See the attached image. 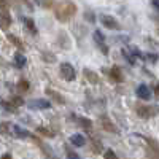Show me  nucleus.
<instances>
[{"label":"nucleus","instance_id":"6","mask_svg":"<svg viewBox=\"0 0 159 159\" xmlns=\"http://www.w3.org/2000/svg\"><path fill=\"white\" fill-rule=\"evenodd\" d=\"M157 110H159V108H156V107H148V105H139V107H137V115H139L140 118H143V119H148V118L154 116Z\"/></svg>","mask_w":159,"mask_h":159},{"label":"nucleus","instance_id":"31","mask_svg":"<svg viewBox=\"0 0 159 159\" xmlns=\"http://www.w3.org/2000/svg\"><path fill=\"white\" fill-rule=\"evenodd\" d=\"M123 56H124V57H126V59L129 61V64H132V65L135 64V59L132 57V56H129V54H127V51H124V49H123Z\"/></svg>","mask_w":159,"mask_h":159},{"label":"nucleus","instance_id":"5","mask_svg":"<svg viewBox=\"0 0 159 159\" xmlns=\"http://www.w3.org/2000/svg\"><path fill=\"white\" fill-rule=\"evenodd\" d=\"M27 105H29L30 110H48V108H51V102L46 100V99H34Z\"/></svg>","mask_w":159,"mask_h":159},{"label":"nucleus","instance_id":"16","mask_svg":"<svg viewBox=\"0 0 159 159\" xmlns=\"http://www.w3.org/2000/svg\"><path fill=\"white\" fill-rule=\"evenodd\" d=\"M76 123H78L80 127H83L84 130H91L92 129V121H91V119H88V118H84V116L76 118Z\"/></svg>","mask_w":159,"mask_h":159},{"label":"nucleus","instance_id":"24","mask_svg":"<svg viewBox=\"0 0 159 159\" xmlns=\"http://www.w3.org/2000/svg\"><path fill=\"white\" fill-rule=\"evenodd\" d=\"M103 157H105V159H119L111 148H107V150L103 151Z\"/></svg>","mask_w":159,"mask_h":159},{"label":"nucleus","instance_id":"8","mask_svg":"<svg viewBox=\"0 0 159 159\" xmlns=\"http://www.w3.org/2000/svg\"><path fill=\"white\" fill-rule=\"evenodd\" d=\"M94 42H96L97 46L100 48L102 54L107 56V54H108V46L105 45V37H103V34H102L100 30H94Z\"/></svg>","mask_w":159,"mask_h":159},{"label":"nucleus","instance_id":"13","mask_svg":"<svg viewBox=\"0 0 159 159\" xmlns=\"http://www.w3.org/2000/svg\"><path fill=\"white\" fill-rule=\"evenodd\" d=\"M100 124H102V127H103L105 130L111 132V134H118V129H116V126L110 121V119H108L107 116H102V118H100Z\"/></svg>","mask_w":159,"mask_h":159},{"label":"nucleus","instance_id":"3","mask_svg":"<svg viewBox=\"0 0 159 159\" xmlns=\"http://www.w3.org/2000/svg\"><path fill=\"white\" fill-rule=\"evenodd\" d=\"M100 22H102V25L105 29H110V30H119V29H121L119 22L113 16H110V15H102L100 16Z\"/></svg>","mask_w":159,"mask_h":159},{"label":"nucleus","instance_id":"26","mask_svg":"<svg viewBox=\"0 0 159 159\" xmlns=\"http://www.w3.org/2000/svg\"><path fill=\"white\" fill-rule=\"evenodd\" d=\"M65 156H67V159H80V156H78L73 150H70V148H67V147H65Z\"/></svg>","mask_w":159,"mask_h":159},{"label":"nucleus","instance_id":"11","mask_svg":"<svg viewBox=\"0 0 159 159\" xmlns=\"http://www.w3.org/2000/svg\"><path fill=\"white\" fill-rule=\"evenodd\" d=\"M83 75L86 76V80H88L91 84H99V83H100V78H99V75H97L94 70L84 69V70H83Z\"/></svg>","mask_w":159,"mask_h":159},{"label":"nucleus","instance_id":"25","mask_svg":"<svg viewBox=\"0 0 159 159\" xmlns=\"http://www.w3.org/2000/svg\"><path fill=\"white\" fill-rule=\"evenodd\" d=\"M10 102H11L13 107H22V105H24V100H22L21 97H16V96H13V97L10 99Z\"/></svg>","mask_w":159,"mask_h":159},{"label":"nucleus","instance_id":"20","mask_svg":"<svg viewBox=\"0 0 159 159\" xmlns=\"http://www.w3.org/2000/svg\"><path fill=\"white\" fill-rule=\"evenodd\" d=\"M147 143H148V147L153 153H156L159 156V142H156L154 139H147Z\"/></svg>","mask_w":159,"mask_h":159},{"label":"nucleus","instance_id":"12","mask_svg":"<svg viewBox=\"0 0 159 159\" xmlns=\"http://www.w3.org/2000/svg\"><path fill=\"white\" fill-rule=\"evenodd\" d=\"M70 143L73 145V147H84L86 145V137L83 134H80V132H76V134L70 135Z\"/></svg>","mask_w":159,"mask_h":159},{"label":"nucleus","instance_id":"17","mask_svg":"<svg viewBox=\"0 0 159 159\" xmlns=\"http://www.w3.org/2000/svg\"><path fill=\"white\" fill-rule=\"evenodd\" d=\"M25 64H27V59H25V56L22 54V52H16V54H15V65H16L18 69H22Z\"/></svg>","mask_w":159,"mask_h":159},{"label":"nucleus","instance_id":"34","mask_svg":"<svg viewBox=\"0 0 159 159\" xmlns=\"http://www.w3.org/2000/svg\"><path fill=\"white\" fill-rule=\"evenodd\" d=\"M151 3H153V7L159 11V0H151Z\"/></svg>","mask_w":159,"mask_h":159},{"label":"nucleus","instance_id":"19","mask_svg":"<svg viewBox=\"0 0 159 159\" xmlns=\"http://www.w3.org/2000/svg\"><path fill=\"white\" fill-rule=\"evenodd\" d=\"M16 88H18V91H19V92H29L30 84H29L27 80H19L18 84H16Z\"/></svg>","mask_w":159,"mask_h":159},{"label":"nucleus","instance_id":"4","mask_svg":"<svg viewBox=\"0 0 159 159\" xmlns=\"http://www.w3.org/2000/svg\"><path fill=\"white\" fill-rule=\"evenodd\" d=\"M30 139H32V140L38 145V148L42 150V153L45 154V157H46V159H57V157H56V154L52 153L51 147H48V145H46L45 142H42V140H40L38 137H35V135H30Z\"/></svg>","mask_w":159,"mask_h":159},{"label":"nucleus","instance_id":"2","mask_svg":"<svg viewBox=\"0 0 159 159\" xmlns=\"http://www.w3.org/2000/svg\"><path fill=\"white\" fill-rule=\"evenodd\" d=\"M61 76L64 80H67V81H73V80L76 78V72L72 67V64H69V62H62L61 64Z\"/></svg>","mask_w":159,"mask_h":159},{"label":"nucleus","instance_id":"36","mask_svg":"<svg viewBox=\"0 0 159 159\" xmlns=\"http://www.w3.org/2000/svg\"><path fill=\"white\" fill-rule=\"evenodd\" d=\"M156 34H157V35H159V29H157V30H156Z\"/></svg>","mask_w":159,"mask_h":159},{"label":"nucleus","instance_id":"23","mask_svg":"<svg viewBox=\"0 0 159 159\" xmlns=\"http://www.w3.org/2000/svg\"><path fill=\"white\" fill-rule=\"evenodd\" d=\"M83 16H84V19H86L89 24H94V22H96V15H94L91 10H86V11L83 13Z\"/></svg>","mask_w":159,"mask_h":159},{"label":"nucleus","instance_id":"33","mask_svg":"<svg viewBox=\"0 0 159 159\" xmlns=\"http://www.w3.org/2000/svg\"><path fill=\"white\" fill-rule=\"evenodd\" d=\"M154 96L159 99V83H156V86H154Z\"/></svg>","mask_w":159,"mask_h":159},{"label":"nucleus","instance_id":"35","mask_svg":"<svg viewBox=\"0 0 159 159\" xmlns=\"http://www.w3.org/2000/svg\"><path fill=\"white\" fill-rule=\"evenodd\" d=\"M0 159H13V156H11L10 153H5V154H3L2 157H0Z\"/></svg>","mask_w":159,"mask_h":159},{"label":"nucleus","instance_id":"29","mask_svg":"<svg viewBox=\"0 0 159 159\" xmlns=\"http://www.w3.org/2000/svg\"><path fill=\"white\" fill-rule=\"evenodd\" d=\"M8 40H10L13 45H16L18 48H22V43H21V40H19L18 37H15V35H8Z\"/></svg>","mask_w":159,"mask_h":159},{"label":"nucleus","instance_id":"10","mask_svg":"<svg viewBox=\"0 0 159 159\" xmlns=\"http://www.w3.org/2000/svg\"><path fill=\"white\" fill-rule=\"evenodd\" d=\"M11 132H13V135L15 137H18V139H30V132L29 130H25L24 127H21V126H11Z\"/></svg>","mask_w":159,"mask_h":159},{"label":"nucleus","instance_id":"22","mask_svg":"<svg viewBox=\"0 0 159 159\" xmlns=\"http://www.w3.org/2000/svg\"><path fill=\"white\" fill-rule=\"evenodd\" d=\"M24 24H25V27H27V30H30L32 34H37V27H35V22H34L32 18H25Z\"/></svg>","mask_w":159,"mask_h":159},{"label":"nucleus","instance_id":"15","mask_svg":"<svg viewBox=\"0 0 159 159\" xmlns=\"http://www.w3.org/2000/svg\"><path fill=\"white\" fill-rule=\"evenodd\" d=\"M110 76H111V80H113V81H116V83H123V81H124L123 72H121V69H119L118 65L111 67V70H110Z\"/></svg>","mask_w":159,"mask_h":159},{"label":"nucleus","instance_id":"9","mask_svg":"<svg viewBox=\"0 0 159 159\" xmlns=\"http://www.w3.org/2000/svg\"><path fill=\"white\" fill-rule=\"evenodd\" d=\"M135 94L140 100H150L151 99V89L147 84H139V88L135 89Z\"/></svg>","mask_w":159,"mask_h":159},{"label":"nucleus","instance_id":"14","mask_svg":"<svg viewBox=\"0 0 159 159\" xmlns=\"http://www.w3.org/2000/svg\"><path fill=\"white\" fill-rule=\"evenodd\" d=\"M46 94H48L52 100H54V102H57L59 105H65V103H67L65 97H64V96H61L57 91H52V89H49V88H48V89H46Z\"/></svg>","mask_w":159,"mask_h":159},{"label":"nucleus","instance_id":"32","mask_svg":"<svg viewBox=\"0 0 159 159\" xmlns=\"http://www.w3.org/2000/svg\"><path fill=\"white\" fill-rule=\"evenodd\" d=\"M8 7V0H0V10H5Z\"/></svg>","mask_w":159,"mask_h":159},{"label":"nucleus","instance_id":"28","mask_svg":"<svg viewBox=\"0 0 159 159\" xmlns=\"http://www.w3.org/2000/svg\"><path fill=\"white\" fill-rule=\"evenodd\" d=\"M145 59H147L148 62H151V64H156V62H157V59H159V56H157V54H154V52H148V54L145 56Z\"/></svg>","mask_w":159,"mask_h":159},{"label":"nucleus","instance_id":"30","mask_svg":"<svg viewBox=\"0 0 159 159\" xmlns=\"http://www.w3.org/2000/svg\"><path fill=\"white\" fill-rule=\"evenodd\" d=\"M130 51H132V54H134V56H137V57H140V59H145V56L140 52V49H139L137 46H132V48H130Z\"/></svg>","mask_w":159,"mask_h":159},{"label":"nucleus","instance_id":"18","mask_svg":"<svg viewBox=\"0 0 159 159\" xmlns=\"http://www.w3.org/2000/svg\"><path fill=\"white\" fill-rule=\"evenodd\" d=\"M65 35H67V34H65V32H61V38H59V45H61V48H64V49H67V48H70L72 46V43H70V40H69V37L67 38H65Z\"/></svg>","mask_w":159,"mask_h":159},{"label":"nucleus","instance_id":"21","mask_svg":"<svg viewBox=\"0 0 159 159\" xmlns=\"http://www.w3.org/2000/svg\"><path fill=\"white\" fill-rule=\"evenodd\" d=\"M37 132H38L40 135H45V137H49V139L56 135V132H52V130H49L48 127H42V126H40V127H37Z\"/></svg>","mask_w":159,"mask_h":159},{"label":"nucleus","instance_id":"27","mask_svg":"<svg viewBox=\"0 0 159 159\" xmlns=\"http://www.w3.org/2000/svg\"><path fill=\"white\" fill-rule=\"evenodd\" d=\"M40 5H42L43 8H46V10H49V8L54 7V0H40Z\"/></svg>","mask_w":159,"mask_h":159},{"label":"nucleus","instance_id":"7","mask_svg":"<svg viewBox=\"0 0 159 159\" xmlns=\"http://www.w3.org/2000/svg\"><path fill=\"white\" fill-rule=\"evenodd\" d=\"M11 27V15L10 11L5 10H0V29L2 30H8Z\"/></svg>","mask_w":159,"mask_h":159},{"label":"nucleus","instance_id":"1","mask_svg":"<svg viewBox=\"0 0 159 159\" xmlns=\"http://www.w3.org/2000/svg\"><path fill=\"white\" fill-rule=\"evenodd\" d=\"M52 8H54L56 19L61 21V22H69L76 15V11H78L76 5L73 2H70V0H62V2L56 3Z\"/></svg>","mask_w":159,"mask_h":159}]
</instances>
